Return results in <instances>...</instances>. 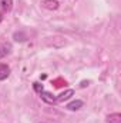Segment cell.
<instances>
[{"instance_id":"cell-1","label":"cell","mask_w":121,"mask_h":123,"mask_svg":"<svg viewBox=\"0 0 121 123\" xmlns=\"http://www.w3.org/2000/svg\"><path fill=\"white\" fill-rule=\"evenodd\" d=\"M40 97H41V100H43L44 103H47V105H56V96L51 94L50 92L43 90V92L40 93Z\"/></svg>"},{"instance_id":"cell-2","label":"cell","mask_w":121,"mask_h":123,"mask_svg":"<svg viewBox=\"0 0 121 123\" xmlns=\"http://www.w3.org/2000/svg\"><path fill=\"white\" fill-rule=\"evenodd\" d=\"M73 94H74V90H73V89H67V90H64L63 93H60V94L56 97V103H63V102L68 100Z\"/></svg>"},{"instance_id":"cell-3","label":"cell","mask_w":121,"mask_h":123,"mask_svg":"<svg viewBox=\"0 0 121 123\" xmlns=\"http://www.w3.org/2000/svg\"><path fill=\"white\" fill-rule=\"evenodd\" d=\"M41 6L49 10H56V9H59V1L57 0H43Z\"/></svg>"},{"instance_id":"cell-4","label":"cell","mask_w":121,"mask_h":123,"mask_svg":"<svg viewBox=\"0 0 121 123\" xmlns=\"http://www.w3.org/2000/svg\"><path fill=\"white\" fill-rule=\"evenodd\" d=\"M10 74V67L4 63H0V80H4L7 79Z\"/></svg>"},{"instance_id":"cell-5","label":"cell","mask_w":121,"mask_h":123,"mask_svg":"<svg viewBox=\"0 0 121 123\" xmlns=\"http://www.w3.org/2000/svg\"><path fill=\"white\" fill-rule=\"evenodd\" d=\"M66 107H67V110L76 112V110H78V109L83 107V102H81V100H74V102H70Z\"/></svg>"},{"instance_id":"cell-6","label":"cell","mask_w":121,"mask_h":123,"mask_svg":"<svg viewBox=\"0 0 121 123\" xmlns=\"http://www.w3.org/2000/svg\"><path fill=\"white\" fill-rule=\"evenodd\" d=\"M13 7V0H0V9L4 12H10Z\"/></svg>"},{"instance_id":"cell-7","label":"cell","mask_w":121,"mask_h":123,"mask_svg":"<svg viewBox=\"0 0 121 123\" xmlns=\"http://www.w3.org/2000/svg\"><path fill=\"white\" fill-rule=\"evenodd\" d=\"M107 123H121V115L120 113H113L107 116Z\"/></svg>"},{"instance_id":"cell-8","label":"cell","mask_w":121,"mask_h":123,"mask_svg":"<svg viewBox=\"0 0 121 123\" xmlns=\"http://www.w3.org/2000/svg\"><path fill=\"white\" fill-rule=\"evenodd\" d=\"M9 46H4V44H0V59H3L6 55H9Z\"/></svg>"},{"instance_id":"cell-9","label":"cell","mask_w":121,"mask_h":123,"mask_svg":"<svg viewBox=\"0 0 121 123\" xmlns=\"http://www.w3.org/2000/svg\"><path fill=\"white\" fill-rule=\"evenodd\" d=\"M33 87H34V90H36L37 93H41L43 90H44V89H43V85L38 83V82H34V83H33Z\"/></svg>"},{"instance_id":"cell-10","label":"cell","mask_w":121,"mask_h":123,"mask_svg":"<svg viewBox=\"0 0 121 123\" xmlns=\"http://www.w3.org/2000/svg\"><path fill=\"white\" fill-rule=\"evenodd\" d=\"M1 20H3V14L0 13V22H1Z\"/></svg>"}]
</instances>
